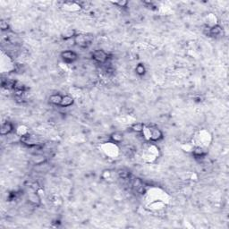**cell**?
Returning a JSON list of instances; mask_svg holds the SVG:
<instances>
[{
    "label": "cell",
    "mask_w": 229,
    "mask_h": 229,
    "mask_svg": "<svg viewBox=\"0 0 229 229\" xmlns=\"http://www.w3.org/2000/svg\"><path fill=\"white\" fill-rule=\"evenodd\" d=\"M45 161H46V158L43 155H36L32 159V162L35 165H42Z\"/></svg>",
    "instance_id": "14"
},
{
    "label": "cell",
    "mask_w": 229,
    "mask_h": 229,
    "mask_svg": "<svg viewBox=\"0 0 229 229\" xmlns=\"http://www.w3.org/2000/svg\"><path fill=\"white\" fill-rule=\"evenodd\" d=\"M14 130L13 124L10 122H6V123H3L2 127H1V135H8L10 134Z\"/></svg>",
    "instance_id": "6"
},
{
    "label": "cell",
    "mask_w": 229,
    "mask_h": 229,
    "mask_svg": "<svg viewBox=\"0 0 229 229\" xmlns=\"http://www.w3.org/2000/svg\"><path fill=\"white\" fill-rule=\"evenodd\" d=\"M72 103H73V99L72 97L65 96V97H63V99H62V102H61L60 106H63V107H67V106H72Z\"/></svg>",
    "instance_id": "9"
},
{
    "label": "cell",
    "mask_w": 229,
    "mask_h": 229,
    "mask_svg": "<svg viewBox=\"0 0 229 229\" xmlns=\"http://www.w3.org/2000/svg\"><path fill=\"white\" fill-rule=\"evenodd\" d=\"M61 57L67 63H72L77 59V55L72 50H66L61 53Z\"/></svg>",
    "instance_id": "4"
},
{
    "label": "cell",
    "mask_w": 229,
    "mask_h": 229,
    "mask_svg": "<svg viewBox=\"0 0 229 229\" xmlns=\"http://www.w3.org/2000/svg\"><path fill=\"white\" fill-rule=\"evenodd\" d=\"M62 99H63V96H61L60 94H53L49 97V102L56 106H60Z\"/></svg>",
    "instance_id": "7"
},
{
    "label": "cell",
    "mask_w": 229,
    "mask_h": 229,
    "mask_svg": "<svg viewBox=\"0 0 229 229\" xmlns=\"http://www.w3.org/2000/svg\"><path fill=\"white\" fill-rule=\"evenodd\" d=\"M221 33H222V28L219 25H214V26L208 28V32L206 34L215 37V36L220 35Z\"/></svg>",
    "instance_id": "5"
},
{
    "label": "cell",
    "mask_w": 229,
    "mask_h": 229,
    "mask_svg": "<svg viewBox=\"0 0 229 229\" xmlns=\"http://www.w3.org/2000/svg\"><path fill=\"white\" fill-rule=\"evenodd\" d=\"M117 174H118V176L120 178H122V179H127L130 176V173L127 170H124V169H120L117 172Z\"/></svg>",
    "instance_id": "15"
},
{
    "label": "cell",
    "mask_w": 229,
    "mask_h": 229,
    "mask_svg": "<svg viewBox=\"0 0 229 229\" xmlns=\"http://www.w3.org/2000/svg\"><path fill=\"white\" fill-rule=\"evenodd\" d=\"M0 28H1V30H2L3 32L7 31V30H8V28H9V25H8L7 22H5V21L2 20V21L0 22Z\"/></svg>",
    "instance_id": "17"
},
{
    "label": "cell",
    "mask_w": 229,
    "mask_h": 229,
    "mask_svg": "<svg viewBox=\"0 0 229 229\" xmlns=\"http://www.w3.org/2000/svg\"><path fill=\"white\" fill-rule=\"evenodd\" d=\"M131 128H132V130H133V132H135V133H142V132L144 131L145 126H144V124L142 123H135L132 125Z\"/></svg>",
    "instance_id": "11"
},
{
    "label": "cell",
    "mask_w": 229,
    "mask_h": 229,
    "mask_svg": "<svg viewBox=\"0 0 229 229\" xmlns=\"http://www.w3.org/2000/svg\"><path fill=\"white\" fill-rule=\"evenodd\" d=\"M110 139L113 142H116V143H119L121 141H123V134L120 133H114L111 136H110Z\"/></svg>",
    "instance_id": "13"
},
{
    "label": "cell",
    "mask_w": 229,
    "mask_h": 229,
    "mask_svg": "<svg viewBox=\"0 0 229 229\" xmlns=\"http://www.w3.org/2000/svg\"><path fill=\"white\" fill-rule=\"evenodd\" d=\"M75 35H76V32L74 30H67L63 33V39L65 40H68L71 39H73Z\"/></svg>",
    "instance_id": "12"
},
{
    "label": "cell",
    "mask_w": 229,
    "mask_h": 229,
    "mask_svg": "<svg viewBox=\"0 0 229 229\" xmlns=\"http://www.w3.org/2000/svg\"><path fill=\"white\" fill-rule=\"evenodd\" d=\"M92 58L99 64H101V65H104L106 64L108 60V55L104 51V50H101V49H98V50H95L93 53H92Z\"/></svg>",
    "instance_id": "2"
},
{
    "label": "cell",
    "mask_w": 229,
    "mask_h": 229,
    "mask_svg": "<svg viewBox=\"0 0 229 229\" xmlns=\"http://www.w3.org/2000/svg\"><path fill=\"white\" fill-rule=\"evenodd\" d=\"M28 200L34 206H39L40 204V198H39V194H36V193L30 194L28 197Z\"/></svg>",
    "instance_id": "8"
},
{
    "label": "cell",
    "mask_w": 229,
    "mask_h": 229,
    "mask_svg": "<svg viewBox=\"0 0 229 229\" xmlns=\"http://www.w3.org/2000/svg\"><path fill=\"white\" fill-rule=\"evenodd\" d=\"M194 156L195 158H203L206 155L205 150L201 147H196L193 151Z\"/></svg>",
    "instance_id": "10"
},
{
    "label": "cell",
    "mask_w": 229,
    "mask_h": 229,
    "mask_svg": "<svg viewBox=\"0 0 229 229\" xmlns=\"http://www.w3.org/2000/svg\"><path fill=\"white\" fill-rule=\"evenodd\" d=\"M135 71H136V72L139 74V75H143L144 73H145V67H144V66L142 65V64H139L137 66H136V68H135Z\"/></svg>",
    "instance_id": "16"
},
{
    "label": "cell",
    "mask_w": 229,
    "mask_h": 229,
    "mask_svg": "<svg viewBox=\"0 0 229 229\" xmlns=\"http://www.w3.org/2000/svg\"><path fill=\"white\" fill-rule=\"evenodd\" d=\"M148 132H149V139L152 141H160L163 138V133L162 132L159 130V128L155 127V126H150L148 128Z\"/></svg>",
    "instance_id": "3"
},
{
    "label": "cell",
    "mask_w": 229,
    "mask_h": 229,
    "mask_svg": "<svg viewBox=\"0 0 229 229\" xmlns=\"http://www.w3.org/2000/svg\"><path fill=\"white\" fill-rule=\"evenodd\" d=\"M93 41V36L86 34H76L73 38V42L80 48H87Z\"/></svg>",
    "instance_id": "1"
},
{
    "label": "cell",
    "mask_w": 229,
    "mask_h": 229,
    "mask_svg": "<svg viewBox=\"0 0 229 229\" xmlns=\"http://www.w3.org/2000/svg\"><path fill=\"white\" fill-rule=\"evenodd\" d=\"M114 4L116 5H118V6H120V7H125L128 3L126 1H120V2H115Z\"/></svg>",
    "instance_id": "18"
}]
</instances>
